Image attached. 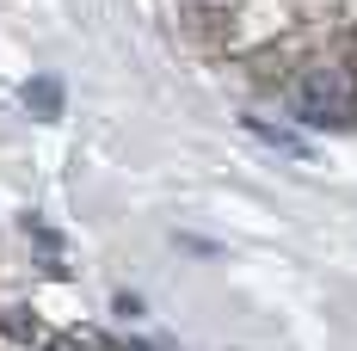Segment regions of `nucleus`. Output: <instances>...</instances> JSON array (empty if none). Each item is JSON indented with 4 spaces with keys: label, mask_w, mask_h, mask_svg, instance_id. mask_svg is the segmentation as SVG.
Masks as SVG:
<instances>
[{
    "label": "nucleus",
    "mask_w": 357,
    "mask_h": 351,
    "mask_svg": "<svg viewBox=\"0 0 357 351\" xmlns=\"http://www.w3.org/2000/svg\"><path fill=\"white\" fill-rule=\"evenodd\" d=\"M0 333H6L13 345H37V351H43V339H50V327H43L31 308H0Z\"/></svg>",
    "instance_id": "1"
},
{
    "label": "nucleus",
    "mask_w": 357,
    "mask_h": 351,
    "mask_svg": "<svg viewBox=\"0 0 357 351\" xmlns=\"http://www.w3.org/2000/svg\"><path fill=\"white\" fill-rule=\"evenodd\" d=\"M25 105L37 111V117H62V87L43 74V80H25Z\"/></svg>",
    "instance_id": "2"
},
{
    "label": "nucleus",
    "mask_w": 357,
    "mask_h": 351,
    "mask_svg": "<svg viewBox=\"0 0 357 351\" xmlns=\"http://www.w3.org/2000/svg\"><path fill=\"white\" fill-rule=\"evenodd\" d=\"M247 130H252V136H265L271 148H284V154H308V142L296 136V130H284V124H265V117H247Z\"/></svg>",
    "instance_id": "3"
}]
</instances>
